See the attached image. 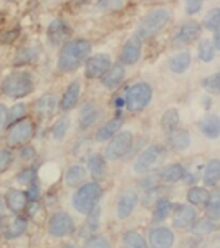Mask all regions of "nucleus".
I'll return each instance as SVG.
<instances>
[{
	"mask_svg": "<svg viewBox=\"0 0 220 248\" xmlns=\"http://www.w3.org/2000/svg\"><path fill=\"white\" fill-rule=\"evenodd\" d=\"M99 214H101V210H99V207H94L93 210L88 214V220L85 223V230L88 232V233H93V232H96V229H98L99 225Z\"/></svg>",
	"mask_w": 220,
	"mask_h": 248,
	"instance_id": "obj_42",
	"label": "nucleus"
},
{
	"mask_svg": "<svg viewBox=\"0 0 220 248\" xmlns=\"http://www.w3.org/2000/svg\"><path fill=\"white\" fill-rule=\"evenodd\" d=\"M27 194L22 190H17V189H10L9 192L5 194V203H7V209H9L12 214L18 215L25 210L27 207Z\"/></svg>",
	"mask_w": 220,
	"mask_h": 248,
	"instance_id": "obj_19",
	"label": "nucleus"
},
{
	"mask_svg": "<svg viewBox=\"0 0 220 248\" xmlns=\"http://www.w3.org/2000/svg\"><path fill=\"white\" fill-rule=\"evenodd\" d=\"M5 2H12V0H5Z\"/></svg>",
	"mask_w": 220,
	"mask_h": 248,
	"instance_id": "obj_54",
	"label": "nucleus"
},
{
	"mask_svg": "<svg viewBox=\"0 0 220 248\" xmlns=\"http://www.w3.org/2000/svg\"><path fill=\"white\" fill-rule=\"evenodd\" d=\"M2 20H3V15H2V14H0V23H2Z\"/></svg>",
	"mask_w": 220,
	"mask_h": 248,
	"instance_id": "obj_53",
	"label": "nucleus"
},
{
	"mask_svg": "<svg viewBox=\"0 0 220 248\" xmlns=\"http://www.w3.org/2000/svg\"><path fill=\"white\" fill-rule=\"evenodd\" d=\"M153 99V88L147 83H136L126 90L125 106L131 113H139L151 103Z\"/></svg>",
	"mask_w": 220,
	"mask_h": 248,
	"instance_id": "obj_5",
	"label": "nucleus"
},
{
	"mask_svg": "<svg viewBox=\"0 0 220 248\" xmlns=\"http://www.w3.org/2000/svg\"><path fill=\"white\" fill-rule=\"evenodd\" d=\"M133 133L131 131H118L113 138L110 139L106 149H105V159L108 161H118L125 157L133 147Z\"/></svg>",
	"mask_w": 220,
	"mask_h": 248,
	"instance_id": "obj_7",
	"label": "nucleus"
},
{
	"mask_svg": "<svg viewBox=\"0 0 220 248\" xmlns=\"http://www.w3.org/2000/svg\"><path fill=\"white\" fill-rule=\"evenodd\" d=\"M5 127H7V106L0 105V138L5 133Z\"/></svg>",
	"mask_w": 220,
	"mask_h": 248,
	"instance_id": "obj_51",
	"label": "nucleus"
},
{
	"mask_svg": "<svg viewBox=\"0 0 220 248\" xmlns=\"http://www.w3.org/2000/svg\"><path fill=\"white\" fill-rule=\"evenodd\" d=\"M38 57V50L35 46H25L23 50L18 51L17 58H15V66L25 65V63H30L31 60H35Z\"/></svg>",
	"mask_w": 220,
	"mask_h": 248,
	"instance_id": "obj_37",
	"label": "nucleus"
},
{
	"mask_svg": "<svg viewBox=\"0 0 220 248\" xmlns=\"http://www.w3.org/2000/svg\"><path fill=\"white\" fill-rule=\"evenodd\" d=\"M197 127H199V131H201L204 136H207V138H210V139L219 138V134H220V119H219V116L210 114V116H207V118L201 119L199 124H197Z\"/></svg>",
	"mask_w": 220,
	"mask_h": 248,
	"instance_id": "obj_25",
	"label": "nucleus"
},
{
	"mask_svg": "<svg viewBox=\"0 0 220 248\" xmlns=\"http://www.w3.org/2000/svg\"><path fill=\"white\" fill-rule=\"evenodd\" d=\"M14 161V154L10 149H0V174H3L9 167L12 166Z\"/></svg>",
	"mask_w": 220,
	"mask_h": 248,
	"instance_id": "obj_44",
	"label": "nucleus"
},
{
	"mask_svg": "<svg viewBox=\"0 0 220 248\" xmlns=\"http://www.w3.org/2000/svg\"><path fill=\"white\" fill-rule=\"evenodd\" d=\"M204 184H205L207 187H217L219 184V179H220V162L219 159H212L209 161V164L205 166V169H204Z\"/></svg>",
	"mask_w": 220,
	"mask_h": 248,
	"instance_id": "obj_28",
	"label": "nucleus"
},
{
	"mask_svg": "<svg viewBox=\"0 0 220 248\" xmlns=\"http://www.w3.org/2000/svg\"><path fill=\"white\" fill-rule=\"evenodd\" d=\"M27 113V105H23V103H17V105H14L10 108V109H7V124H14L17 123L18 119H22L23 116Z\"/></svg>",
	"mask_w": 220,
	"mask_h": 248,
	"instance_id": "obj_38",
	"label": "nucleus"
},
{
	"mask_svg": "<svg viewBox=\"0 0 220 248\" xmlns=\"http://www.w3.org/2000/svg\"><path fill=\"white\" fill-rule=\"evenodd\" d=\"M79 93H81V86H79L78 81H73L68 85V88L63 93L62 99H60V105L58 108L63 111V113H68L71 111L75 106L78 105V99H79Z\"/></svg>",
	"mask_w": 220,
	"mask_h": 248,
	"instance_id": "obj_18",
	"label": "nucleus"
},
{
	"mask_svg": "<svg viewBox=\"0 0 220 248\" xmlns=\"http://www.w3.org/2000/svg\"><path fill=\"white\" fill-rule=\"evenodd\" d=\"M186 175V169H184L182 164H169V166L162 167L159 170V179L164 182H179Z\"/></svg>",
	"mask_w": 220,
	"mask_h": 248,
	"instance_id": "obj_26",
	"label": "nucleus"
},
{
	"mask_svg": "<svg viewBox=\"0 0 220 248\" xmlns=\"http://www.w3.org/2000/svg\"><path fill=\"white\" fill-rule=\"evenodd\" d=\"M101 118V109L98 108L94 101H86L85 105L79 108L78 113V124L81 131H88L90 127H93L98 119Z\"/></svg>",
	"mask_w": 220,
	"mask_h": 248,
	"instance_id": "obj_12",
	"label": "nucleus"
},
{
	"mask_svg": "<svg viewBox=\"0 0 220 248\" xmlns=\"http://www.w3.org/2000/svg\"><path fill=\"white\" fill-rule=\"evenodd\" d=\"M0 88H2V93L9 98H25L35 88L33 75L27 70H15L3 78Z\"/></svg>",
	"mask_w": 220,
	"mask_h": 248,
	"instance_id": "obj_2",
	"label": "nucleus"
},
{
	"mask_svg": "<svg viewBox=\"0 0 220 248\" xmlns=\"http://www.w3.org/2000/svg\"><path fill=\"white\" fill-rule=\"evenodd\" d=\"M138 202H139V195L136 192H125L119 197L118 203H116V215H118V218L126 220L134 212L136 207H138Z\"/></svg>",
	"mask_w": 220,
	"mask_h": 248,
	"instance_id": "obj_15",
	"label": "nucleus"
},
{
	"mask_svg": "<svg viewBox=\"0 0 220 248\" xmlns=\"http://www.w3.org/2000/svg\"><path fill=\"white\" fill-rule=\"evenodd\" d=\"M205 207H207V215H209V218L217 220L220 217V194H219V190L212 192L209 201H207V203H205Z\"/></svg>",
	"mask_w": 220,
	"mask_h": 248,
	"instance_id": "obj_36",
	"label": "nucleus"
},
{
	"mask_svg": "<svg viewBox=\"0 0 220 248\" xmlns=\"http://www.w3.org/2000/svg\"><path fill=\"white\" fill-rule=\"evenodd\" d=\"M125 5L123 0H101L99 2V9H105V10H118Z\"/></svg>",
	"mask_w": 220,
	"mask_h": 248,
	"instance_id": "obj_48",
	"label": "nucleus"
},
{
	"mask_svg": "<svg viewBox=\"0 0 220 248\" xmlns=\"http://www.w3.org/2000/svg\"><path fill=\"white\" fill-rule=\"evenodd\" d=\"M121 63L123 65H136L138 63L139 57H141V40L138 38H131L123 45V50H121Z\"/></svg>",
	"mask_w": 220,
	"mask_h": 248,
	"instance_id": "obj_17",
	"label": "nucleus"
},
{
	"mask_svg": "<svg viewBox=\"0 0 220 248\" xmlns=\"http://www.w3.org/2000/svg\"><path fill=\"white\" fill-rule=\"evenodd\" d=\"M101 186L96 181L85 182L78 187V190L71 197V205L81 215H88L94 207H98V202L101 199Z\"/></svg>",
	"mask_w": 220,
	"mask_h": 248,
	"instance_id": "obj_4",
	"label": "nucleus"
},
{
	"mask_svg": "<svg viewBox=\"0 0 220 248\" xmlns=\"http://www.w3.org/2000/svg\"><path fill=\"white\" fill-rule=\"evenodd\" d=\"M219 25H220V10L212 9L209 14H207V17L204 18V27L214 33V31L219 30Z\"/></svg>",
	"mask_w": 220,
	"mask_h": 248,
	"instance_id": "obj_40",
	"label": "nucleus"
},
{
	"mask_svg": "<svg viewBox=\"0 0 220 248\" xmlns=\"http://www.w3.org/2000/svg\"><path fill=\"white\" fill-rule=\"evenodd\" d=\"M111 65H113V63H111V58L108 57V55H105V53L90 57L85 62V75H86V78H90V79L99 78Z\"/></svg>",
	"mask_w": 220,
	"mask_h": 248,
	"instance_id": "obj_14",
	"label": "nucleus"
},
{
	"mask_svg": "<svg viewBox=\"0 0 220 248\" xmlns=\"http://www.w3.org/2000/svg\"><path fill=\"white\" fill-rule=\"evenodd\" d=\"M123 245L129 247V248H146L147 242H146V238L139 233V232L131 230V232H126V233L123 235Z\"/></svg>",
	"mask_w": 220,
	"mask_h": 248,
	"instance_id": "obj_35",
	"label": "nucleus"
},
{
	"mask_svg": "<svg viewBox=\"0 0 220 248\" xmlns=\"http://www.w3.org/2000/svg\"><path fill=\"white\" fill-rule=\"evenodd\" d=\"M48 232H50V235L58 238L71 235L75 232V222L71 218V215L66 214V212H57V214H53L51 218L48 220Z\"/></svg>",
	"mask_w": 220,
	"mask_h": 248,
	"instance_id": "obj_9",
	"label": "nucleus"
},
{
	"mask_svg": "<svg viewBox=\"0 0 220 248\" xmlns=\"http://www.w3.org/2000/svg\"><path fill=\"white\" fill-rule=\"evenodd\" d=\"M106 159L101 154H93L88 157V172L91 174V177L94 179H103L106 175Z\"/></svg>",
	"mask_w": 220,
	"mask_h": 248,
	"instance_id": "obj_27",
	"label": "nucleus"
},
{
	"mask_svg": "<svg viewBox=\"0 0 220 248\" xmlns=\"http://www.w3.org/2000/svg\"><path fill=\"white\" fill-rule=\"evenodd\" d=\"M35 136V123L31 119H18L17 123L10 124L5 134V144L9 147H22Z\"/></svg>",
	"mask_w": 220,
	"mask_h": 248,
	"instance_id": "obj_6",
	"label": "nucleus"
},
{
	"mask_svg": "<svg viewBox=\"0 0 220 248\" xmlns=\"http://www.w3.org/2000/svg\"><path fill=\"white\" fill-rule=\"evenodd\" d=\"M190 63H192V57L189 51H179V53L173 55V57L167 60V68H169L173 73L182 75L189 70Z\"/></svg>",
	"mask_w": 220,
	"mask_h": 248,
	"instance_id": "obj_21",
	"label": "nucleus"
},
{
	"mask_svg": "<svg viewBox=\"0 0 220 248\" xmlns=\"http://www.w3.org/2000/svg\"><path fill=\"white\" fill-rule=\"evenodd\" d=\"M197 220V210L190 203H184V205H177L173 215V223L175 229H190L194 222Z\"/></svg>",
	"mask_w": 220,
	"mask_h": 248,
	"instance_id": "obj_11",
	"label": "nucleus"
},
{
	"mask_svg": "<svg viewBox=\"0 0 220 248\" xmlns=\"http://www.w3.org/2000/svg\"><path fill=\"white\" fill-rule=\"evenodd\" d=\"M171 22V10L159 7L151 12H147L146 15L141 18L138 29H136V38L138 40H149L156 37L157 33H161L164 27Z\"/></svg>",
	"mask_w": 220,
	"mask_h": 248,
	"instance_id": "obj_3",
	"label": "nucleus"
},
{
	"mask_svg": "<svg viewBox=\"0 0 220 248\" xmlns=\"http://www.w3.org/2000/svg\"><path fill=\"white\" fill-rule=\"evenodd\" d=\"M27 194V199L31 202H37L38 199H40V189H38V186L35 182H31L29 184V192H25Z\"/></svg>",
	"mask_w": 220,
	"mask_h": 248,
	"instance_id": "obj_50",
	"label": "nucleus"
},
{
	"mask_svg": "<svg viewBox=\"0 0 220 248\" xmlns=\"http://www.w3.org/2000/svg\"><path fill=\"white\" fill-rule=\"evenodd\" d=\"M86 179V169L83 166H71L70 169L66 170V175H65V184L68 187H75V186H79L83 181Z\"/></svg>",
	"mask_w": 220,
	"mask_h": 248,
	"instance_id": "obj_32",
	"label": "nucleus"
},
{
	"mask_svg": "<svg viewBox=\"0 0 220 248\" xmlns=\"http://www.w3.org/2000/svg\"><path fill=\"white\" fill-rule=\"evenodd\" d=\"M35 157H37V151H35V147L22 146V149H20V159H22V161H33Z\"/></svg>",
	"mask_w": 220,
	"mask_h": 248,
	"instance_id": "obj_49",
	"label": "nucleus"
},
{
	"mask_svg": "<svg viewBox=\"0 0 220 248\" xmlns=\"http://www.w3.org/2000/svg\"><path fill=\"white\" fill-rule=\"evenodd\" d=\"M27 227H29V223H27L25 218H23V217H15L9 223V227H7L5 238L7 240H15V238L22 237V235L27 232Z\"/></svg>",
	"mask_w": 220,
	"mask_h": 248,
	"instance_id": "obj_31",
	"label": "nucleus"
},
{
	"mask_svg": "<svg viewBox=\"0 0 220 248\" xmlns=\"http://www.w3.org/2000/svg\"><path fill=\"white\" fill-rule=\"evenodd\" d=\"M85 245L94 248H108L110 247V242H108L106 237H90V240H86Z\"/></svg>",
	"mask_w": 220,
	"mask_h": 248,
	"instance_id": "obj_47",
	"label": "nucleus"
},
{
	"mask_svg": "<svg viewBox=\"0 0 220 248\" xmlns=\"http://www.w3.org/2000/svg\"><path fill=\"white\" fill-rule=\"evenodd\" d=\"M199 35H201V25H199L197 22H186L179 27L177 31H175V35L173 38V45L174 46L189 45V43L199 38Z\"/></svg>",
	"mask_w": 220,
	"mask_h": 248,
	"instance_id": "obj_13",
	"label": "nucleus"
},
{
	"mask_svg": "<svg viewBox=\"0 0 220 248\" xmlns=\"http://www.w3.org/2000/svg\"><path fill=\"white\" fill-rule=\"evenodd\" d=\"M68 129H70V118H60L51 127V136L60 141V139H63L66 136Z\"/></svg>",
	"mask_w": 220,
	"mask_h": 248,
	"instance_id": "obj_39",
	"label": "nucleus"
},
{
	"mask_svg": "<svg viewBox=\"0 0 220 248\" xmlns=\"http://www.w3.org/2000/svg\"><path fill=\"white\" fill-rule=\"evenodd\" d=\"M167 141L174 151H186L190 146V134L186 129L175 127L171 133H167Z\"/></svg>",
	"mask_w": 220,
	"mask_h": 248,
	"instance_id": "obj_23",
	"label": "nucleus"
},
{
	"mask_svg": "<svg viewBox=\"0 0 220 248\" xmlns=\"http://www.w3.org/2000/svg\"><path fill=\"white\" fill-rule=\"evenodd\" d=\"M179 119L181 118H179V113L175 108H169L167 111H164V114L161 118V126H162V129L166 131V134L171 133L175 127H179Z\"/></svg>",
	"mask_w": 220,
	"mask_h": 248,
	"instance_id": "obj_33",
	"label": "nucleus"
},
{
	"mask_svg": "<svg viewBox=\"0 0 220 248\" xmlns=\"http://www.w3.org/2000/svg\"><path fill=\"white\" fill-rule=\"evenodd\" d=\"M35 181V167H27L25 170H22L20 174L17 175V182L20 184H31Z\"/></svg>",
	"mask_w": 220,
	"mask_h": 248,
	"instance_id": "obj_45",
	"label": "nucleus"
},
{
	"mask_svg": "<svg viewBox=\"0 0 220 248\" xmlns=\"http://www.w3.org/2000/svg\"><path fill=\"white\" fill-rule=\"evenodd\" d=\"M149 238H151V245L154 247H173L174 245V232L167 227H154L149 232Z\"/></svg>",
	"mask_w": 220,
	"mask_h": 248,
	"instance_id": "obj_20",
	"label": "nucleus"
},
{
	"mask_svg": "<svg viewBox=\"0 0 220 248\" xmlns=\"http://www.w3.org/2000/svg\"><path fill=\"white\" fill-rule=\"evenodd\" d=\"M70 27L65 20L62 18H57L48 25L47 29V40L51 46H60L63 43H66V40L70 38Z\"/></svg>",
	"mask_w": 220,
	"mask_h": 248,
	"instance_id": "obj_10",
	"label": "nucleus"
},
{
	"mask_svg": "<svg viewBox=\"0 0 220 248\" xmlns=\"http://www.w3.org/2000/svg\"><path fill=\"white\" fill-rule=\"evenodd\" d=\"M214 229H215V225H214V220H212V218L195 220L194 225H192V230H194L195 233H201V235L210 233V232L214 230Z\"/></svg>",
	"mask_w": 220,
	"mask_h": 248,
	"instance_id": "obj_41",
	"label": "nucleus"
},
{
	"mask_svg": "<svg viewBox=\"0 0 220 248\" xmlns=\"http://www.w3.org/2000/svg\"><path fill=\"white\" fill-rule=\"evenodd\" d=\"M121 126H123V119L119 118H113V119H110V121H106L105 124H103L101 127H99L98 131H96V136H94V139L98 142H105V141H110L113 136L118 133L119 129H121Z\"/></svg>",
	"mask_w": 220,
	"mask_h": 248,
	"instance_id": "obj_22",
	"label": "nucleus"
},
{
	"mask_svg": "<svg viewBox=\"0 0 220 248\" xmlns=\"http://www.w3.org/2000/svg\"><path fill=\"white\" fill-rule=\"evenodd\" d=\"M215 51H217V48L214 46L212 40L204 38V40H201V42H199L197 53H199V58H201V62H204V63L212 62V60H214V57H215Z\"/></svg>",
	"mask_w": 220,
	"mask_h": 248,
	"instance_id": "obj_34",
	"label": "nucleus"
},
{
	"mask_svg": "<svg viewBox=\"0 0 220 248\" xmlns=\"http://www.w3.org/2000/svg\"><path fill=\"white\" fill-rule=\"evenodd\" d=\"M57 106H58L57 96L51 94V93L43 94V96H40L37 99V103H35V111H37L42 118H48V116H51L55 113Z\"/></svg>",
	"mask_w": 220,
	"mask_h": 248,
	"instance_id": "obj_24",
	"label": "nucleus"
},
{
	"mask_svg": "<svg viewBox=\"0 0 220 248\" xmlns=\"http://www.w3.org/2000/svg\"><path fill=\"white\" fill-rule=\"evenodd\" d=\"M173 212V203L167 197H161L157 199L154 203V212H153V222L154 223H161L164 222L167 217H169V214Z\"/></svg>",
	"mask_w": 220,
	"mask_h": 248,
	"instance_id": "obj_29",
	"label": "nucleus"
},
{
	"mask_svg": "<svg viewBox=\"0 0 220 248\" xmlns=\"http://www.w3.org/2000/svg\"><path fill=\"white\" fill-rule=\"evenodd\" d=\"M184 7L187 15H194L202 9V0H184Z\"/></svg>",
	"mask_w": 220,
	"mask_h": 248,
	"instance_id": "obj_46",
	"label": "nucleus"
},
{
	"mask_svg": "<svg viewBox=\"0 0 220 248\" xmlns=\"http://www.w3.org/2000/svg\"><path fill=\"white\" fill-rule=\"evenodd\" d=\"M164 154V147L159 146V144H154V146H149L147 149H144L141 154L136 157V161L133 164V169L136 174H147L153 167L161 161Z\"/></svg>",
	"mask_w": 220,
	"mask_h": 248,
	"instance_id": "obj_8",
	"label": "nucleus"
},
{
	"mask_svg": "<svg viewBox=\"0 0 220 248\" xmlns=\"http://www.w3.org/2000/svg\"><path fill=\"white\" fill-rule=\"evenodd\" d=\"M125 66L123 65H111L105 73L101 75V85L108 90H116L125 79Z\"/></svg>",
	"mask_w": 220,
	"mask_h": 248,
	"instance_id": "obj_16",
	"label": "nucleus"
},
{
	"mask_svg": "<svg viewBox=\"0 0 220 248\" xmlns=\"http://www.w3.org/2000/svg\"><path fill=\"white\" fill-rule=\"evenodd\" d=\"M202 86L205 88V90L209 91V93L219 94V91H220V75L219 73H214L212 77H207L202 81Z\"/></svg>",
	"mask_w": 220,
	"mask_h": 248,
	"instance_id": "obj_43",
	"label": "nucleus"
},
{
	"mask_svg": "<svg viewBox=\"0 0 220 248\" xmlns=\"http://www.w3.org/2000/svg\"><path fill=\"white\" fill-rule=\"evenodd\" d=\"M210 197V192L205 189V187H192L187 192V202L194 207H201L205 205L207 201Z\"/></svg>",
	"mask_w": 220,
	"mask_h": 248,
	"instance_id": "obj_30",
	"label": "nucleus"
},
{
	"mask_svg": "<svg viewBox=\"0 0 220 248\" xmlns=\"http://www.w3.org/2000/svg\"><path fill=\"white\" fill-rule=\"evenodd\" d=\"M90 53H91V43L85 38L70 40V42L63 43L57 62L58 70L62 73H71V71L78 70L88 60Z\"/></svg>",
	"mask_w": 220,
	"mask_h": 248,
	"instance_id": "obj_1",
	"label": "nucleus"
},
{
	"mask_svg": "<svg viewBox=\"0 0 220 248\" xmlns=\"http://www.w3.org/2000/svg\"><path fill=\"white\" fill-rule=\"evenodd\" d=\"M3 212V202H2V197H0V215H2Z\"/></svg>",
	"mask_w": 220,
	"mask_h": 248,
	"instance_id": "obj_52",
	"label": "nucleus"
}]
</instances>
